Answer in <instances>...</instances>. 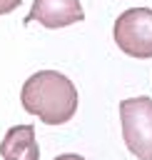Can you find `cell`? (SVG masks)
I'll list each match as a JSON object with an SVG mask.
<instances>
[{"mask_svg":"<svg viewBox=\"0 0 152 160\" xmlns=\"http://www.w3.org/2000/svg\"><path fill=\"white\" fill-rule=\"evenodd\" d=\"M55 160H85L82 155H75V152H67V155H57Z\"/></svg>","mask_w":152,"mask_h":160,"instance_id":"obj_7","label":"cell"},{"mask_svg":"<svg viewBox=\"0 0 152 160\" xmlns=\"http://www.w3.org/2000/svg\"><path fill=\"white\" fill-rule=\"evenodd\" d=\"M20 102L25 112L37 115L45 125H62L77 110V88L57 70H40L25 80Z\"/></svg>","mask_w":152,"mask_h":160,"instance_id":"obj_1","label":"cell"},{"mask_svg":"<svg viewBox=\"0 0 152 160\" xmlns=\"http://www.w3.org/2000/svg\"><path fill=\"white\" fill-rule=\"evenodd\" d=\"M120 122L127 150L140 160H152V98H127L120 102Z\"/></svg>","mask_w":152,"mask_h":160,"instance_id":"obj_2","label":"cell"},{"mask_svg":"<svg viewBox=\"0 0 152 160\" xmlns=\"http://www.w3.org/2000/svg\"><path fill=\"white\" fill-rule=\"evenodd\" d=\"M115 42L130 58H152V10L130 8L115 20Z\"/></svg>","mask_w":152,"mask_h":160,"instance_id":"obj_3","label":"cell"},{"mask_svg":"<svg viewBox=\"0 0 152 160\" xmlns=\"http://www.w3.org/2000/svg\"><path fill=\"white\" fill-rule=\"evenodd\" d=\"M2 160H40V148L32 125H12L0 142Z\"/></svg>","mask_w":152,"mask_h":160,"instance_id":"obj_5","label":"cell"},{"mask_svg":"<svg viewBox=\"0 0 152 160\" xmlns=\"http://www.w3.org/2000/svg\"><path fill=\"white\" fill-rule=\"evenodd\" d=\"M82 18H85V10H82L80 0H35L30 12L25 15V25L40 22L50 30H57V28L80 22Z\"/></svg>","mask_w":152,"mask_h":160,"instance_id":"obj_4","label":"cell"},{"mask_svg":"<svg viewBox=\"0 0 152 160\" xmlns=\"http://www.w3.org/2000/svg\"><path fill=\"white\" fill-rule=\"evenodd\" d=\"M20 2H22V0H0V15L12 12L15 8H20Z\"/></svg>","mask_w":152,"mask_h":160,"instance_id":"obj_6","label":"cell"}]
</instances>
